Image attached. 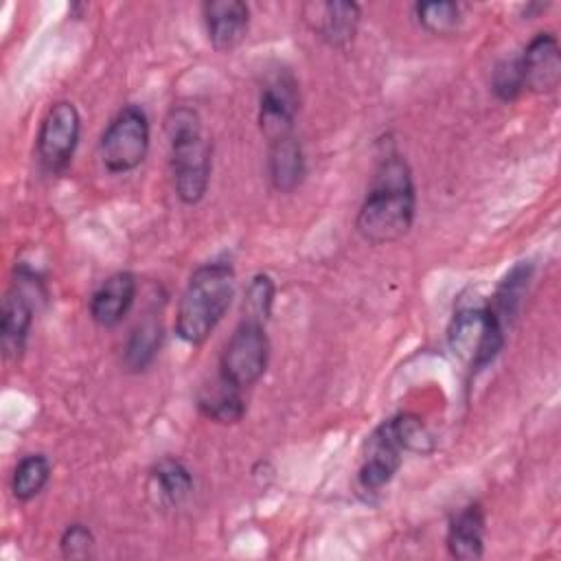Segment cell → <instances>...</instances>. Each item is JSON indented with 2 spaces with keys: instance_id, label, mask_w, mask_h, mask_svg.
I'll use <instances>...</instances> for the list:
<instances>
[{
  "instance_id": "cell-1",
  "label": "cell",
  "mask_w": 561,
  "mask_h": 561,
  "mask_svg": "<svg viewBox=\"0 0 561 561\" xmlns=\"http://www.w3.org/2000/svg\"><path fill=\"white\" fill-rule=\"evenodd\" d=\"M416 217V188L405 158L388 151L373 175L357 210L355 228L366 243L383 245L403 239Z\"/></svg>"
},
{
  "instance_id": "cell-2",
  "label": "cell",
  "mask_w": 561,
  "mask_h": 561,
  "mask_svg": "<svg viewBox=\"0 0 561 561\" xmlns=\"http://www.w3.org/2000/svg\"><path fill=\"white\" fill-rule=\"evenodd\" d=\"M234 296V270L226 261L199 265L178 302L175 333L191 346H199L224 320Z\"/></svg>"
},
{
  "instance_id": "cell-3",
  "label": "cell",
  "mask_w": 561,
  "mask_h": 561,
  "mask_svg": "<svg viewBox=\"0 0 561 561\" xmlns=\"http://www.w3.org/2000/svg\"><path fill=\"white\" fill-rule=\"evenodd\" d=\"M167 138L175 193L184 204L193 206L204 199L213 169V151L199 114L188 105L173 107L167 116Z\"/></svg>"
},
{
  "instance_id": "cell-4",
  "label": "cell",
  "mask_w": 561,
  "mask_h": 561,
  "mask_svg": "<svg viewBox=\"0 0 561 561\" xmlns=\"http://www.w3.org/2000/svg\"><path fill=\"white\" fill-rule=\"evenodd\" d=\"M506 329L489 307H465L447 327V344L469 370L486 368L504 348Z\"/></svg>"
},
{
  "instance_id": "cell-5",
  "label": "cell",
  "mask_w": 561,
  "mask_h": 561,
  "mask_svg": "<svg viewBox=\"0 0 561 561\" xmlns=\"http://www.w3.org/2000/svg\"><path fill=\"white\" fill-rule=\"evenodd\" d=\"M149 118L140 105H125L107 123L99 140V158L110 173H129L138 169L149 153Z\"/></svg>"
},
{
  "instance_id": "cell-6",
  "label": "cell",
  "mask_w": 561,
  "mask_h": 561,
  "mask_svg": "<svg viewBox=\"0 0 561 561\" xmlns=\"http://www.w3.org/2000/svg\"><path fill=\"white\" fill-rule=\"evenodd\" d=\"M267 362L270 340L263 322L243 318L221 351L219 377L239 390H248L265 375Z\"/></svg>"
},
{
  "instance_id": "cell-7",
  "label": "cell",
  "mask_w": 561,
  "mask_h": 561,
  "mask_svg": "<svg viewBox=\"0 0 561 561\" xmlns=\"http://www.w3.org/2000/svg\"><path fill=\"white\" fill-rule=\"evenodd\" d=\"M300 110V90L296 77L287 68H276L259 92V129L267 142L294 134Z\"/></svg>"
},
{
  "instance_id": "cell-8",
  "label": "cell",
  "mask_w": 561,
  "mask_h": 561,
  "mask_svg": "<svg viewBox=\"0 0 561 561\" xmlns=\"http://www.w3.org/2000/svg\"><path fill=\"white\" fill-rule=\"evenodd\" d=\"M81 116L75 103L57 101L48 107L37 131V158L48 173H61L79 145Z\"/></svg>"
},
{
  "instance_id": "cell-9",
  "label": "cell",
  "mask_w": 561,
  "mask_h": 561,
  "mask_svg": "<svg viewBox=\"0 0 561 561\" xmlns=\"http://www.w3.org/2000/svg\"><path fill=\"white\" fill-rule=\"evenodd\" d=\"M39 280L33 272L20 270L15 283L9 287L2 300V313H0V344L4 357H20L24 351L31 324H33V311H35V296H39Z\"/></svg>"
},
{
  "instance_id": "cell-10",
  "label": "cell",
  "mask_w": 561,
  "mask_h": 561,
  "mask_svg": "<svg viewBox=\"0 0 561 561\" xmlns=\"http://www.w3.org/2000/svg\"><path fill=\"white\" fill-rule=\"evenodd\" d=\"M403 454H405V449H403L401 440L397 438L390 419H386L383 423H379L373 430V434L366 440L364 460L357 471L359 486L370 493L383 489L399 471V467L403 462Z\"/></svg>"
},
{
  "instance_id": "cell-11",
  "label": "cell",
  "mask_w": 561,
  "mask_h": 561,
  "mask_svg": "<svg viewBox=\"0 0 561 561\" xmlns=\"http://www.w3.org/2000/svg\"><path fill=\"white\" fill-rule=\"evenodd\" d=\"M524 90L546 94L557 90L561 81V48L550 31L537 33L519 55Z\"/></svg>"
},
{
  "instance_id": "cell-12",
  "label": "cell",
  "mask_w": 561,
  "mask_h": 561,
  "mask_svg": "<svg viewBox=\"0 0 561 561\" xmlns=\"http://www.w3.org/2000/svg\"><path fill=\"white\" fill-rule=\"evenodd\" d=\"M305 11L311 28L322 42L340 50L353 44L359 28V18H362V7L357 2H348V0L316 2V4H307Z\"/></svg>"
},
{
  "instance_id": "cell-13",
  "label": "cell",
  "mask_w": 561,
  "mask_h": 561,
  "mask_svg": "<svg viewBox=\"0 0 561 561\" xmlns=\"http://www.w3.org/2000/svg\"><path fill=\"white\" fill-rule=\"evenodd\" d=\"M208 42L219 53L234 50L248 35L250 7L241 0H210L202 4Z\"/></svg>"
},
{
  "instance_id": "cell-14",
  "label": "cell",
  "mask_w": 561,
  "mask_h": 561,
  "mask_svg": "<svg viewBox=\"0 0 561 561\" xmlns=\"http://www.w3.org/2000/svg\"><path fill=\"white\" fill-rule=\"evenodd\" d=\"M136 291L138 283L131 272L107 276L90 296V318L103 329L116 327L131 309Z\"/></svg>"
},
{
  "instance_id": "cell-15",
  "label": "cell",
  "mask_w": 561,
  "mask_h": 561,
  "mask_svg": "<svg viewBox=\"0 0 561 561\" xmlns=\"http://www.w3.org/2000/svg\"><path fill=\"white\" fill-rule=\"evenodd\" d=\"M267 178L276 193H294L305 178V153L298 138L285 136L270 142Z\"/></svg>"
},
{
  "instance_id": "cell-16",
  "label": "cell",
  "mask_w": 561,
  "mask_h": 561,
  "mask_svg": "<svg viewBox=\"0 0 561 561\" xmlns=\"http://www.w3.org/2000/svg\"><path fill=\"white\" fill-rule=\"evenodd\" d=\"M447 550L454 559L471 561L484 554V513L478 504L462 508L449 524Z\"/></svg>"
},
{
  "instance_id": "cell-17",
  "label": "cell",
  "mask_w": 561,
  "mask_h": 561,
  "mask_svg": "<svg viewBox=\"0 0 561 561\" xmlns=\"http://www.w3.org/2000/svg\"><path fill=\"white\" fill-rule=\"evenodd\" d=\"M197 410L213 423L232 425L239 423L245 414L243 390L226 383L221 377L208 388H204L197 397Z\"/></svg>"
},
{
  "instance_id": "cell-18",
  "label": "cell",
  "mask_w": 561,
  "mask_h": 561,
  "mask_svg": "<svg viewBox=\"0 0 561 561\" xmlns=\"http://www.w3.org/2000/svg\"><path fill=\"white\" fill-rule=\"evenodd\" d=\"M533 278V265L522 261L517 263L497 285L493 300L486 305L491 309V313L500 320V324L504 329H508L524 302V296L528 291V283Z\"/></svg>"
},
{
  "instance_id": "cell-19",
  "label": "cell",
  "mask_w": 561,
  "mask_h": 561,
  "mask_svg": "<svg viewBox=\"0 0 561 561\" xmlns=\"http://www.w3.org/2000/svg\"><path fill=\"white\" fill-rule=\"evenodd\" d=\"M151 489L164 506H180L193 493V476L178 458H162L151 471Z\"/></svg>"
},
{
  "instance_id": "cell-20",
  "label": "cell",
  "mask_w": 561,
  "mask_h": 561,
  "mask_svg": "<svg viewBox=\"0 0 561 561\" xmlns=\"http://www.w3.org/2000/svg\"><path fill=\"white\" fill-rule=\"evenodd\" d=\"M162 344V327L156 318L142 320L125 342L123 364L131 373L145 370L158 355Z\"/></svg>"
},
{
  "instance_id": "cell-21",
  "label": "cell",
  "mask_w": 561,
  "mask_h": 561,
  "mask_svg": "<svg viewBox=\"0 0 561 561\" xmlns=\"http://www.w3.org/2000/svg\"><path fill=\"white\" fill-rule=\"evenodd\" d=\"M50 460L44 454H26L13 469L11 493L20 502H28L44 491L50 480Z\"/></svg>"
},
{
  "instance_id": "cell-22",
  "label": "cell",
  "mask_w": 561,
  "mask_h": 561,
  "mask_svg": "<svg viewBox=\"0 0 561 561\" xmlns=\"http://www.w3.org/2000/svg\"><path fill=\"white\" fill-rule=\"evenodd\" d=\"M416 22L432 35H451L460 24V4L451 0H430L414 4Z\"/></svg>"
},
{
  "instance_id": "cell-23",
  "label": "cell",
  "mask_w": 561,
  "mask_h": 561,
  "mask_svg": "<svg viewBox=\"0 0 561 561\" xmlns=\"http://www.w3.org/2000/svg\"><path fill=\"white\" fill-rule=\"evenodd\" d=\"M390 423H392L394 434L401 440L405 451L427 454L434 449V438L421 416H416L412 412H401L397 416H390Z\"/></svg>"
},
{
  "instance_id": "cell-24",
  "label": "cell",
  "mask_w": 561,
  "mask_h": 561,
  "mask_svg": "<svg viewBox=\"0 0 561 561\" xmlns=\"http://www.w3.org/2000/svg\"><path fill=\"white\" fill-rule=\"evenodd\" d=\"M274 296H276V287L274 280L259 272L250 278L248 289H245V298H243V311L245 318L265 322L272 316V305H274Z\"/></svg>"
},
{
  "instance_id": "cell-25",
  "label": "cell",
  "mask_w": 561,
  "mask_h": 561,
  "mask_svg": "<svg viewBox=\"0 0 561 561\" xmlns=\"http://www.w3.org/2000/svg\"><path fill=\"white\" fill-rule=\"evenodd\" d=\"M491 90L504 103L515 101L524 92V75H522L519 57H506L495 64L491 75Z\"/></svg>"
},
{
  "instance_id": "cell-26",
  "label": "cell",
  "mask_w": 561,
  "mask_h": 561,
  "mask_svg": "<svg viewBox=\"0 0 561 561\" xmlns=\"http://www.w3.org/2000/svg\"><path fill=\"white\" fill-rule=\"evenodd\" d=\"M92 546H94V535L81 522L68 524L59 537V548L66 559H85Z\"/></svg>"
}]
</instances>
